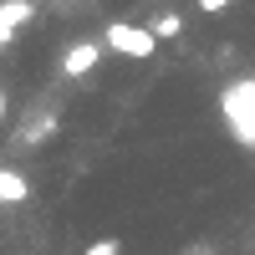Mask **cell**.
Wrapping results in <instances>:
<instances>
[{
    "label": "cell",
    "instance_id": "obj_1",
    "mask_svg": "<svg viewBox=\"0 0 255 255\" xmlns=\"http://www.w3.org/2000/svg\"><path fill=\"white\" fill-rule=\"evenodd\" d=\"M102 41H108L118 56H128V61H148V56L158 51L153 31H148V26H133V20H113V26L102 31Z\"/></svg>",
    "mask_w": 255,
    "mask_h": 255
},
{
    "label": "cell",
    "instance_id": "obj_2",
    "mask_svg": "<svg viewBox=\"0 0 255 255\" xmlns=\"http://www.w3.org/2000/svg\"><path fill=\"white\" fill-rule=\"evenodd\" d=\"M26 26H31V0H0V46H10Z\"/></svg>",
    "mask_w": 255,
    "mask_h": 255
},
{
    "label": "cell",
    "instance_id": "obj_3",
    "mask_svg": "<svg viewBox=\"0 0 255 255\" xmlns=\"http://www.w3.org/2000/svg\"><path fill=\"white\" fill-rule=\"evenodd\" d=\"M97 67H102V46H97V41H77V46L67 51V61H61L67 77H92Z\"/></svg>",
    "mask_w": 255,
    "mask_h": 255
},
{
    "label": "cell",
    "instance_id": "obj_4",
    "mask_svg": "<svg viewBox=\"0 0 255 255\" xmlns=\"http://www.w3.org/2000/svg\"><path fill=\"white\" fill-rule=\"evenodd\" d=\"M148 31H153V41H158V46H163V41H179V36L189 31V15H184V10H158Z\"/></svg>",
    "mask_w": 255,
    "mask_h": 255
},
{
    "label": "cell",
    "instance_id": "obj_5",
    "mask_svg": "<svg viewBox=\"0 0 255 255\" xmlns=\"http://www.w3.org/2000/svg\"><path fill=\"white\" fill-rule=\"evenodd\" d=\"M26 194H31V184L20 179V174H10V168H0V199H5V204H20Z\"/></svg>",
    "mask_w": 255,
    "mask_h": 255
},
{
    "label": "cell",
    "instance_id": "obj_6",
    "mask_svg": "<svg viewBox=\"0 0 255 255\" xmlns=\"http://www.w3.org/2000/svg\"><path fill=\"white\" fill-rule=\"evenodd\" d=\"M82 255H118V240H113V235H108V240H92Z\"/></svg>",
    "mask_w": 255,
    "mask_h": 255
},
{
    "label": "cell",
    "instance_id": "obj_7",
    "mask_svg": "<svg viewBox=\"0 0 255 255\" xmlns=\"http://www.w3.org/2000/svg\"><path fill=\"white\" fill-rule=\"evenodd\" d=\"M194 10L199 15H220V10H230V0H194Z\"/></svg>",
    "mask_w": 255,
    "mask_h": 255
},
{
    "label": "cell",
    "instance_id": "obj_8",
    "mask_svg": "<svg viewBox=\"0 0 255 255\" xmlns=\"http://www.w3.org/2000/svg\"><path fill=\"white\" fill-rule=\"evenodd\" d=\"M5 113H10V102H5V92H0V123H5Z\"/></svg>",
    "mask_w": 255,
    "mask_h": 255
},
{
    "label": "cell",
    "instance_id": "obj_9",
    "mask_svg": "<svg viewBox=\"0 0 255 255\" xmlns=\"http://www.w3.org/2000/svg\"><path fill=\"white\" fill-rule=\"evenodd\" d=\"M189 255H215V250H189Z\"/></svg>",
    "mask_w": 255,
    "mask_h": 255
}]
</instances>
